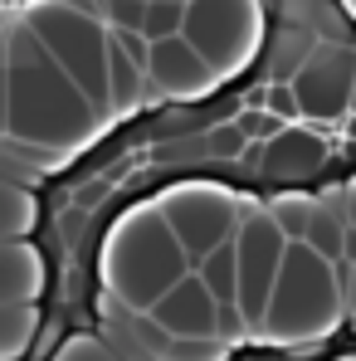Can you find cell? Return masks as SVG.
I'll list each match as a JSON object with an SVG mask.
<instances>
[{
	"mask_svg": "<svg viewBox=\"0 0 356 361\" xmlns=\"http://www.w3.org/2000/svg\"><path fill=\"white\" fill-rule=\"evenodd\" d=\"M249 0H185L180 10V39L210 63L215 54L235 49L249 30Z\"/></svg>",
	"mask_w": 356,
	"mask_h": 361,
	"instance_id": "9c48e42d",
	"label": "cell"
},
{
	"mask_svg": "<svg viewBox=\"0 0 356 361\" xmlns=\"http://www.w3.org/2000/svg\"><path fill=\"white\" fill-rule=\"evenodd\" d=\"M142 327L166 342H215L220 337V307L200 288L195 274H180L176 283L142 312Z\"/></svg>",
	"mask_w": 356,
	"mask_h": 361,
	"instance_id": "52a82bcc",
	"label": "cell"
},
{
	"mask_svg": "<svg viewBox=\"0 0 356 361\" xmlns=\"http://www.w3.org/2000/svg\"><path fill=\"white\" fill-rule=\"evenodd\" d=\"M185 200L171 205L161 220H166V230H171V240L176 249L185 254V269H195L215 244H225L235 235L239 225V210L230 200H220V195H210V190H180Z\"/></svg>",
	"mask_w": 356,
	"mask_h": 361,
	"instance_id": "ba28073f",
	"label": "cell"
},
{
	"mask_svg": "<svg viewBox=\"0 0 356 361\" xmlns=\"http://www.w3.org/2000/svg\"><path fill=\"white\" fill-rule=\"evenodd\" d=\"M25 25L39 39V49L59 63V73L83 93L93 118H108V108H113L108 103V30L68 0L30 5Z\"/></svg>",
	"mask_w": 356,
	"mask_h": 361,
	"instance_id": "3957f363",
	"label": "cell"
},
{
	"mask_svg": "<svg viewBox=\"0 0 356 361\" xmlns=\"http://www.w3.org/2000/svg\"><path fill=\"white\" fill-rule=\"evenodd\" d=\"M249 5L259 39L235 73L132 108L78 157L30 180L20 244L35 264V327L15 361H59L68 342L103 337L108 244L152 200L180 190L322 200L352 185V0Z\"/></svg>",
	"mask_w": 356,
	"mask_h": 361,
	"instance_id": "6da1fadb",
	"label": "cell"
},
{
	"mask_svg": "<svg viewBox=\"0 0 356 361\" xmlns=\"http://www.w3.org/2000/svg\"><path fill=\"white\" fill-rule=\"evenodd\" d=\"M113 254H118V269H122L113 283H118L122 298H132L137 307H152L180 274H190V269H185V254L176 249L171 230H166V220H147V215L127 220L122 244H108V259H113ZM108 259H103V264H108Z\"/></svg>",
	"mask_w": 356,
	"mask_h": 361,
	"instance_id": "5b68a950",
	"label": "cell"
},
{
	"mask_svg": "<svg viewBox=\"0 0 356 361\" xmlns=\"http://www.w3.org/2000/svg\"><path fill=\"white\" fill-rule=\"evenodd\" d=\"M0 122H5V49H0Z\"/></svg>",
	"mask_w": 356,
	"mask_h": 361,
	"instance_id": "4fadbf2b",
	"label": "cell"
},
{
	"mask_svg": "<svg viewBox=\"0 0 356 361\" xmlns=\"http://www.w3.org/2000/svg\"><path fill=\"white\" fill-rule=\"evenodd\" d=\"M283 220L274 215H239L235 225V312L239 322H264V307L274 293L278 264H283Z\"/></svg>",
	"mask_w": 356,
	"mask_h": 361,
	"instance_id": "8992f818",
	"label": "cell"
},
{
	"mask_svg": "<svg viewBox=\"0 0 356 361\" xmlns=\"http://www.w3.org/2000/svg\"><path fill=\"white\" fill-rule=\"evenodd\" d=\"M190 274L200 279V288L210 293L215 307H235V240L215 244V249H210Z\"/></svg>",
	"mask_w": 356,
	"mask_h": 361,
	"instance_id": "7c38bea8",
	"label": "cell"
},
{
	"mask_svg": "<svg viewBox=\"0 0 356 361\" xmlns=\"http://www.w3.org/2000/svg\"><path fill=\"white\" fill-rule=\"evenodd\" d=\"M0 49H5V122L0 137L30 152H49L68 142L73 132L93 127V108L83 93L59 73V63L39 49L25 20L0 25Z\"/></svg>",
	"mask_w": 356,
	"mask_h": 361,
	"instance_id": "7a4b0ae2",
	"label": "cell"
},
{
	"mask_svg": "<svg viewBox=\"0 0 356 361\" xmlns=\"http://www.w3.org/2000/svg\"><path fill=\"white\" fill-rule=\"evenodd\" d=\"M5 10H30V5H39V0H0Z\"/></svg>",
	"mask_w": 356,
	"mask_h": 361,
	"instance_id": "5bb4252c",
	"label": "cell"
},
{
	"mask_svg": "<svg viewBox=\"0 0 356 361\" xmlns=\"http://www.w3.org/2000/svg\"><path fill=\"white\" fill-rule=\"evenodd\" d=\"M142 78L156 83V98H185V93H200V83L210 78V63L200 59L180 35H171V39L147 44V68H142Z\"/></svg>",
	"mask_w": 356,
	"mask_h": 361,
	"instance_id": "30bf717a",
	"label": "cell"
},
{
	"mask_svg": "<svg viewBox=\"0 0 356 361\" xmlns=\"http://www.w3.org/2000/svg\"><path fill=\"white\" fill-rule=\"evenodd\" d=\"M347 352H352V317H342L317 342H259V347H235L220 361H347ZM0 361H15V352Z\"/></svg>",
	"mask_w": 356,
	"mask_h": 361,
	"instance_id": "8fae6325",
	"label": "cell"
},
{
	"mask_svg": "<svg viewBox=\"0 0 356 361\" xmlns=\"http://www.w3.org/2000/svg\"><path fill=\"white\" fill-rule=\"evenodd\" d=\"M342 302L352 307V298L337 288V274L327 259H317L302 240L283 244V264H278V279H274V293H269V307H264V322L274 327L278 342H317L327 337L322 332V317H327V302Z\"/></svg>",
	"mask_w": 356,
	"mask_h": 361,
	"instance_id": "277c9868",
	"label": "cell"
}]
</instances>
